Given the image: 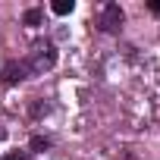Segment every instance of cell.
Returning a JSON list of instances; mask_svg holds the SVG:
<instances>
[{"mask_svg": "<svg viewBox=\"0 0 160 160\" xmlns=\"http://www.w3.org/2000/svg\"><path fill=\"white\" fill-rule=\"evenodd\" d=\"M151 10H157V13H160V0H154V3H151Z\"/></svg>", "mask_w": 160, "mask_h": 160, "instance_id": "cell-6", "label": "cell"}, {"mask_svg": "<svg viewBox=\"0 0 160 160\" xmlns=\"http://www.w3.org/2000/svg\"><path fill=\"white\" fill-rule=\"evenodd\" d=\"M25 22H28V25H38V22H41V13H38V10H28V13H25Z\"/></svg>", "mask_w": 160, "mask_h": 160, "instance_id": "cell-4", "label": "cell"}, {"mask_svg": "<svg viewBox=\"0 0 160 160\" xmlns=\"http://www.w3.org/2000/svg\"><path fill=\"white\" fill-rule=\"evenodd\" d=\"M101 25H104L107 32H116V28L122 25V10H119L116 3H110V7L104 10V22H101Z\"/></svg>", "mask_w": 160, "mask_h": 160, "instance_id": "cell-1", "label": "cell"}, {"mask_svg": "<svg viewBox=\"0 0 160 160\" xmlns=\"http://www.w3.org/2000/svg\"><path fill=\"white\" fill-rule=\"evenodd\" d=\"M50 10H53L57 16H69V13L75 10V0H53V3H50Z\"/></svg>", "mask_w": 160, "mask_h": 160, "instance_id": "cell-3", "label": "cell"}, {"mask_svg": "<svg viewBox=\"0 0 160 160\" xmlns=\"http://www.w3.org/2000/svg\"><path fill=\"white\" fill-rule=\"evenodd\" d=\"M3 160H28V157H25V154H7Z\"/></svg>", "mask_w": 160, "mask_h": 160, "instance_id": "cell-5", "label": "cell"}, {"mask_svg": "<svg viewBox=\"0 0 160 160\" xmlns=\"http://www.w3.org/2000/svg\"><path fill=\"white\" fill-rule=\"evenodd\" d=\"M50 66H53V47H47V53H38V57L32 60V69H35V72L50 69Z\"/></svg>", "mask_w": 160, "mask_h": 160, "instance_id": "cell-2", "label": "cell"}]
</instances>
